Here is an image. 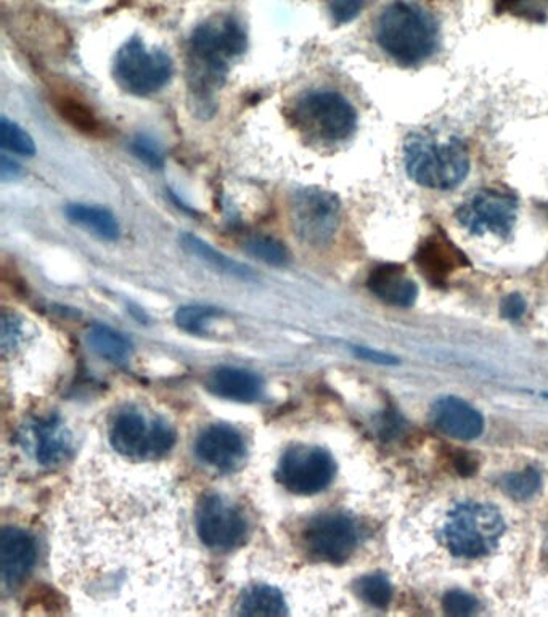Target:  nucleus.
Here are the masks:
<instances>
[{
	"mask_svg": "<svg viewBox=\"0 0 548 617\" xmlns=\"http://www.w3.org/2000/svg\"><path fill=\"white\" fill-rule=\"evenodd\" d=\"M404 166L418 185L449 192L467 179L470 155L467 145L455 135L444 140L431 132H414L404 142Z\"/></svg>",
	"mask_w": 548,
	"mask_h": 617,
	"instance_id": "1",
	"label": "nucleus"
},
{
	"mask_svg": "<svg viewBox=\"0 0 548 617\" xmlns=\"http://www.w3.org/2000/svg\"><path fill=\"white\" fill-rule=\"evenodd\" d=\"M439 29L430 13L407 0H394L375 26L380 49L402 66L425 62L438 49Z\"/></svg>",
	"mask_w": 548,
	"mask_h": 617,
	"instance_id": "2",
	"label": "nucleus"
},
{
	"mask_svg": "<svg viewBox=\"0 0 548 617\" xmlns=\"http://www.w3.org/2000/svg\"><path fill=\"white\" fill-rule=\"evenodd\" d=\"M246 49V33L235 18L221 17L198 26L190 41L192 87L206 95L222 86L227 63Z\"/></svg>",
	"mask_w": 548,
	"mask_h": 617,
	"instance_id": "3",
	"label": "nucleus"
},
{
	"mask_svg": "<svg viewBox=\"0 0 548 617\" xmlns=\"http://www.w3.org/2000/svg\"><path fill=\"white\" fill-rule=\"evenodd\" d=\"M505 531L504 518L489 503H460L444 524V540L454 555L478 558L494 550Z\"/></svg>",
	"mask_w": 548,
	"mask_h": 617,
	"instance_id": "4",
	"label": "nucleus"
},
{
	"mask_svg": "<svg viewBox=\"0 0 548 617\" xmlns=\"http://www.w3.org/2000/svg\"><path fill=\"white\" fill-rule=\"evenodd\" d=\"M172 73L171 57L163 50H148L139 37L129 39L116 54V81L137 97H147L163 89L171 81Z\"/></svg>",
	"mask_w": 548,
	"mask_h": 617,
	"instance_id": "5",
	"label": "nucleus"
},
{
	"mask_svg": "<svg viewBox=\"0 0 548 617\" xmlns=\"http://www.w3.org/2000/svg\"><path fill=\"white\" fill-rule=\"evenodd\" d=\"M290 219L293 230L304 243L327 245L340 225V200L322 188H303L291 197Z\"/></svg>",
	"mask_w": 548,
	"mask_h": 617,
	"instance_id": "6",
	"label": "nucleus"
},
{
	"mask_svg": "<svg viewBox=\"0 0 548 617\" xmlns=\"http://www.w3.org/2000/svg\"><path fill=\"white\" fill-rule=\"evenodd\" d=\"M110 442L118 454L129 458H155L166 454L176 442V433L164 421L148 425L137 410H123L110 426Z\"/></svg>",
	"mask_w": 548,
	"mask_h": 617,
	"instance_id": "7",
	"label": "nucleus"
},
{
	"mask_svg": "<svg viewBox=\"0 0 548 617\" xmlns=\"http://www.w3.org/2000/svg\"><path fill=\"white\" fill-rule=\"evenodd\" d=\"M455 217L473 235L492 233L507 238L518 217V198L512 193L483 188L463 201Z\"/></svg>",
	"mask_w": 548,
	"mask_h": 617,
	"instance_id": "8",
	"label": "nucleus"
},
{
	"mask_svg": "<svg viewBox=\"0 0 548 617\" xmlns=\"http://www.w3.org/2000/svg\"><path fill=\"white\" fill-rule=\"evenodd\" d=\"M298 115L317 137L327 142H343L356 132V110L333 90L306 95L299 102Z\"/></svg>",
	"mask_w": 548,
	"mask_h": 617,
	"instance_id": "9",
	"label": "nucleus"
},
{
	"mask_svg": "<svg viewBox=\"0 0 548 617\" xmlns=\"http://www.w3.org/2000/svg\"><path fill=\"white\" fill-rule=\"evenodd\" d=\"M335 460L319 447H291L280 460L277 478L287 491L314 495L324 491L335 478Z\"/></svg>",
	"mask_w": 548,
	"mask_h": 617,
	"instance_id": "10",
	"label": "nucleus"
},
{
	"mask_svg": "<svg viewBox=\"0 0 548 617\" xmlns=\"http://www.w3.org/2000/svg\"><path fill=\"white\" fill-rule=\"evenodd\" d=\"M197 531L201 542L214 550H230L242 544L246 521L242 513L227 505L219 495H208L197 510Z\"/></svg>",
	"mask_w": 548,
	"mask_h": 617,
	"instance_id": "11",
	"label": "nucleus"
},
{
	"mask_svg": "<svg viewBox=\"0 0 548 617\" xmlns=\"http://www.w3.org/2000/svg\"><path fill=\"white\" fill-rule=\"evenodd\" d=\"M304 542L307 550L320 560L343 563L356 550V524L344 515L319 516L304 531Z\"/></svg>",
	"mask_w": 548,
	"mask_h": 617,
	"instance_id": "12",
	"label": "nucleus"
},
{
	"mask_svg": "<svg viewBox=\"0 0 548 617\" xmlns=\"http://www.w3.org/2000/svg\"><path fill=\"white\" fill-rule=\"evenodd\" d=\"M415 262L426 280L438 287L446 285L447 278L450 274H454L455 270L470 266L467 256L442 230L433 233L422 245L418 246Z\"/></svg>",
	"mask_w": 548,
	"mask_h": 617,
	"instance_id": "13",
	"label": "nucleus"
},
{
	"mask_svg": "<svg viewBox=\"0 0 548 617\" xmlns=\"http://www.w3.org/2000/svg\"><path fill=\"white\" fill-rule=\"evenodd\" d=\"M431 420L441 433L460 441H473L484 431V418L460 397L446 396L434 402Z\"/></svg>",
	"mask_w": 548,
	"mask_h": 617,
	"instance_id": "14",
	"label": "nucleus"
},
{
	"mask_svg": "<svg viewBox=\"0 0 548 617\" xmlns=\"http://www.w3.org/2000/svg\"><path fill=\"white\" fill-rule=\"evenodd\" d=\"M197 455L201 462L217 470H234L245 457L242 434L227 425H211L197 439Z\"/></svg>",
	"mask_w": 548,
	"mask_h": 617,
	"instance_id": "15",
	"label": "nucleus"
},
{
	"mask_svg": "<svg viewBox=\"0 0 548 617\" xmlns=\"http://www.w3.org/2000/svg\"><path fill=\"white\" fill-rule=\"evenodd\" d=\"M37 560L36 540L18 528H5L0 542L2 579L7 587H17L31 573Z\"/></svg>",
	"mask_w": 548,
	"mask_h": 617,
	"instance_id": "16",
	"label": "nucleus"
},
{
	"mask_svg": "<svg viewBox=\"0 0 548 617\" xmlns=\"http://www.w3.org/2000/svg\"><path fill=\"white\" fill-rule=\"evenodd\" d=\"M367 287L373 295L391 306H414L418 296L414 280L405 274L404 267L397 264H383L373 269Z\"/></svg>",
	"mask_w": 548,
	"mask_h": 617,
	"instance_id": "17",
	"label": "nucleus"
},
{
	"mask_svg": "<svg viewBox=\"0 0 548 617\" xmlns=\"http://www.w3.org/2000/svg\"><path fill=\"white\" fill-rule=\"evenodd\" d=\"M261 376L243 368L221 367L209 376L208 389L227 401L253 402L262 394Z\"/></svg>",
	"mask_w": 548,
	"mask_h": 617,
	"instance_id": "18",
	"label": "nucleus"
},
{
	"mask_svg": "<svg viewBox=\"0 0 548 617\" xmlns=\"http://www.w3.org/2000/svg\"><path fill=\"white\" fill-rule=\"evenodd\" d=\"M34 450L42 465H57L68 457L71 438L57 418L39 421L34 425Z\"/></svg>",
	"mask_w": 548,
	"mask_h": 617,
	"instance_id": "19",
	"label": "nucleus"
},
{
	"mask_svg": "<svg viewBox=\"0 0 548 617\" xmlns=\"http://www.w3.org/2000/svg\"><path fill=\"white\" fill-rule=\"evenodd\" d=\"M180 243H182V248L190 256L197 258L198 261L203 262V264L216 270V272L229 275V277L240 278V280H245V282H250V280L256 278V274H254L250 267L245 266L242 262L234 261L232 258H227L221 251L214 250L213 246L203 242L201 238L195 237L192 233L182 235Z\"/></svg>",
	"mask_w": 548,
	"mask_h": 617,
	"instance_id": "20",
	"label": "nucleus"
},
{
	"mask_svg": "<svg viewBox=\"0 0 548 617\" xmlns=\"http://www.w3.org/2000/svg\"><path fill=\"white\" fill-rule=\"evenodd\" d=\"M65 214L68 221L86 229L87 232L99 237L100 240L115 242L119 238V233H121L115 214L108 211L107 208H102V206L73 203V205L66 206Z\"/></svg>",
	"mask_w": 548,
	"mask_h": 617,
	"instance_id": "21",
	"label": "nucleus"
},
{
	"mask_svg": "<svg viewBox=\"0 0 548 617\" xmlns=\"http://www.w3.org/2000/svg\"><path fill=\"white\" fill-rule=\"evenodd\" d=\"M238 613L243 616H285L287 601L282 592L270 585H253L243 592Z\"/></svg>",
	"mask_w": 548,
	"mask_h": 617,
	"instance_id": "22",
	"label": "nucleus"
},
{
	"mask_svg": "<svg viewBox=\"0 0 548 617\" xmlns=\"http://www.w3.org/2000/svg\"><path fill=\"white\" fill-rule=\"evenodd\" d=\"M87 344L97 356L110 362H123L132 351L131 341L123 333L100 323H95L87 331Z\"/></svg>",
	"mask_w": 548,
	"mask_h": 617,
	"instance_id": "23",
	"label": "nucleus"
},
{
	"mask_svg": "<svg viewBox=\"0 0 548 617\" xmlns=\"http://www.w3.org/2000/svg\"><path fill=\"white\" fill-rule=\"evenodd\" d=\"M245 250L253 258L266 262L269 266L282 267L287 266L290 262V253H288L287 246L279 240H275L274 237H267V235H254V237L248 238V242L245 243Z\"/></svg>",
	"mask_w": 548,
	"mask_h": 617,
	"instance_id": "24",
	"label": "nucleus"
},
{
	"mask_svg": "<svg viewBox=\"0 0 548 617\" xmlns=\"http://www.w3.org/2000/svg\"><path fill=\"white\" fill-rule=\"evenodd\" d=\"M57 107L63 118L79 131L92 135L99 134L102 126H100L92 110H89L84 103L71 99V97H60V99H57Z\"/></svg>",
	"mask_w": 548,
	"mask_h": 617,
	"instance_id": "25",
	"label": "nucleus"
},
{
	"mask_svg": "<svg viewBox=\"0 0 548 617\" xmlns=\"http://www.w3.org/2000/svg\"><path fill=\"white\" fill-rule=\"evenodd\" d=\"M0 139L2 147L9 152L21 156H33L36 153L33 137L20 124L10 121L7 116L0 121Z\"/></svg>",
	"mask_w": 548,
	"mask_h": 617,
	"instance_id": "26",
	"label": "nucleus"
},
{
	"mask_svg": "<svg viewBox=\"0 0 548 617\" xmlns=\"http://www.w3.org/2000/svg\"><path fill=\"white\" fill-rule=\"evenodd\" d=\"M221 311H217L216 307L208 306H184L179 307L176 312L177 327L182 330L201 335L205 333L206 325H208L214 317H219Z\"/></svg>",
	"mask_w": 548,
	"mask_h": 617,
	"instance_id": "27",
	"label": "nucleus"
},
{
	"mask_svg": "<svg viewBox=\"0 0 548 617\" xmlns=\"http://www.w3.org/2000/svg\"><path fill=\"white\" fill-rule=\"evenodd\" d=\"M357 590L360 597L364 598L367 603L377 608H383L388 605L393 597V587L389 584L388 579L381 574H372L365 576L357 582Z\"/></svg>",
	"mask_w": 548,
	"mask_h": 617,
	"instance_id": "28",
	"label": "nucleus"
},
{
	"mask_svg": "<svg viewBox=\"0 0 548 617\" xmlns=\"http://www.w3.org/2000/svg\"><path fill=\"white\" fill-rule=\"evenodd\" d=\"M502 487H504L508 495H512L513 499H529V497L536 494L537 489L540 487V474L536 470H532V468L518 471V473L507 474Z\"/></svg>",
	"mask_w": 548,
	"mask_h": 617,
	"instance_id": "29",
	"label": "nucleus"
},
{
	"mask_svg": "<svg viewBox=\"0 0 548 617\" xmlns=\"http://www.w3.org/2000/svg\"><path fill=\"white\" fill-rule=\"evenodd\" d=\"M132 153L139 158L142 163L147 164L152 169H161L164 166V155L160 145L156 140L148 135H135L131 144Z\"/></svg>",
	"mask_w": 548,
	"mask_h": 617,
	"instance_id": "30",
	"label": "nucleus"
},
{
	"mask_svg": "<svg viewBox=\"0 0 548 617\" xmlns=\"http://www.w3.org/2000/svg\"><path fill=\"white\" fill-rule=\"evenodd\" d=\"M499 10H507L518 17H529L542 21L547 10L548 0H497Z\"/></svg>",
	"mask_w": 548,
	"mask_h": 617,
	"instance_id": "31",
	"label": "nucleus"
},
{
	"mask_svg": "<svg viewBox=\"0 0 548 617\" xmlns=\"http://www.w3.org/2000/svg\"><path fill=\"white\" fill-rule=\"evenodd\" d=\"M442 606L450 616H470L478 608V601L468 593L452 590L442 600Z\"/></svg>",
	"mask_w": 548,
	"mask_h": 617,
	"instance_id": "32",
	"label": "nucleus"
},
{
	"mask_svg": "<svg viewBox=\"0 0 548 617\" xmlns=\"http://www.w3.org/2000/svg\"><path fill=\"white\" fill-rule=\"evenodd\" d=\"M364 5L365 0H332L330 13L336 25H346L359 17Z\"/></svg>",
	"mask_w": 548,
	"mask_h": 617,
	"instance_id": "33",
	"label": "nucleus"
},
{
	"mask_svg": "<svg viewBox=\"0 0 548 617\" xmlns=\"http://www.w3.org/2000/svg\"><path fill=\"white\" fill-rule=\"evenodd\" d=\"M21 323L20 320L13 314H7L5 312L2 317V349L4 354L17 348L18 343L21 341Z\"/></svg>",
	"mask_w": 548,
	"mask_h": 617,
	"instance_id": "34",
	"label": "nucleus"
},
{
	"mask_svg": "<svg viewBox=\"0 0 548 617\" xmlns=\"http://www.w3.org/2000/svg\"><path fill=\"white\" fill-rule=\"evenodd\" d=\"M500 312L508 320H520L526 312V299L518 293L505 296L504 301L500 304Z\"/></svg>",
	"mask_w": 548,
	"mask_h": 617,
	"instance_id": "35",
	"label": "nucleus"
},
{
	"mask_svg": "<svg viewBox=\"0 0 548 617\" xmlns=\"http://www.w3.org/2000/svg\"><path fill=\"white\" fill-rule=\"evenodd\" d=\"M354 352H356V356H359L360 359L370 360V362H375V364H397L396 357L388 356L385 352L373 351V349L370 348H360V346L354 348Z\"/></svg>",
	"mask_w": 548,
	"mask_h": 617,
	"instance_id": "36",
	"label": "nucleus"
},
{
	"mask_svg": "<svg viewBox=\"0 0 548 617\" xmlns=\"http://www.w3.org/2000/svg\"><path fill=\"white\" fill-rule=\"evenodd\" d=\"M0 176L5 182L18 179L21 176V166L17 161L10 160L9 156L2 155L0 158Z\"/></svg>",
	"mask_w": 548,
	"mask_h": 617,
	"instance_id": "37",
	"label": "nucleus"
}]
</instances>
